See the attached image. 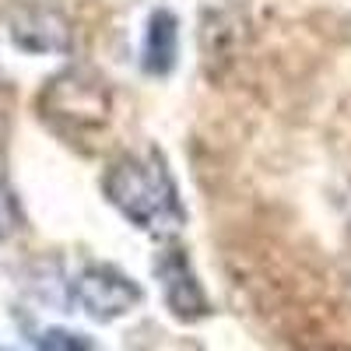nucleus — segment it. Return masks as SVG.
Here are the masks:
<instances>
[{
	"instance_id": "nucleus-1",
	"label": "nucleus",
	"mask_w": 351,
	"mask_h": 351,
	"mask_svg": "<svg viewBox=\"0 0 351 351\" xmlns=\"http://www.w3.org/2000/svg\"><path fill=\"white\" fill-rule=\"evenodd\" d=\"M109 204L137 228H172L183 221L180 193L158 155H123L106 169Z\"/></svg>"
},
{
	"instance_id": "nucleus-2",
	"label": "nucleus",
	"mask_w": 351,
	"mask_h": 351,
	"mask_svg": "<svg viewBox=\"0 0 351 351\" xmlns=\"http://www.w3.org/2000/svg\"><path fill=\"white\" fill-rule=\"evenodd\" d=\"M39 109L43 116H49L60 127H102L112 112V92L109 84L84 67H71L64 74H56L39 95Z\"/></svg>"
},
{
	"instance_id": "nucleus-3",
	"label": "nucleus",
	"mask_w": 351,
	"mask_h": 351,
	"mask_svg": "<svg viewBox=\"0 0 351 351\" xmlns=\"http://www.w3.org/2000/svg\"><path fill=\"white\" fill-rule=\"evenodd\" d=\"M141 299H144L141 285L130 274L109 267V263H92V267H84L74 281V302L92 319H99V324H109L116 316H127Z\"/></svg>"
},
{
	"instance_id": "nucleus-4",
	"label": "nucleus",
	"mask_w": 351,
	"mask_h": 351,
	"mask_svg": "<svg viewBox=\"0 0 351 351\" xmlns=\"http://www.w3.org/2000/svg\"><path fill=\"white\" fill-rule=\"evenodd\" d=\"M155 274L162 281V295H165V306L176 319H183V324H197L211 313V299L204 285L197 281L193 274V263L183 250H162L158 260H155Z\"/></svg>"
},
{
	"instance_id": "nucleus-5",
	"label": "nucleus",
	"mask_w": 351,
	"mask_h": 351,
	"mask_svg": "<svg viewBox=\"0 0 351 351\" xmlns=\"http://www.w3.org/2000/svg\"><path fill=\"white\" fill-rule=\"evenodd\" d=\"M11 39L28 53H67L71 49V25L64 14L49 8H14L8 18Z\"/></svg>"
},
{
	"instance_id": "nucleus-6",
	"label": "nucleus",
	"mask_w": 351,
	"mask_h": 351,
	"mask_svg": "<svg viewBox=\"0 0 351 351\" xmlns=\"http://www.w3.org/2000/svg\"><path fill=\"white\" fill-rule=\"evenodd\" d=\"M176 53H180V21L172 11H155L144 28L141 67L155 77H165L176 67Z\"/></svg>"
},
{
	"instance_id": "nucleus-7",
	"label": "nucleus",
	"mask_w": 351,
	"mask_h": 351,
	"mask_svg": "<svg viewBox=\"0 0 351 351\" xmlns=\"http://www.w3.org/2000/svg\"><path fill=\"white\" fill-rule=\"evenodd\" d=\"M39 351H95V344L77 330H64V327H49L36 337Z\"/></svg>"
},
{
	"instance_id": "nucleus-8",
	"label": "nucleus",
	"mask_w": 351,
	"mask_h": 351,
	"mask_svg": "<svg viewBox=\"0 0 351 351\" xmlns=\"http://www.w3.org/2000/svg\"><path fill=\"white\" fill-rule=\"evenodd\" d=\"M21 208H18V197L11 193V186L0 180V243L4 239H11V236H18L21 232Z\"/></svg>"
},
{
	"instance_id": "nucleus-9",
	"label": "nucleus",
	"mask_w": 351,
	"mask_h": 351,
	"mask_svg": "<svg viewBox=\"0 0 351 351\" xmlns=\"http://www.w3.org/2000/svg\"><path fill=\"white\" fill-rule=\"evenodd\" d=\"M0 155H4V134H0Z\"/></svg>"
},
{
	"instance_id": "nucleus-10",
	"label": "nucleus",
	"mask_w": 351,
	"mask_h": 351,
	"mask_svg": "<svg viewBox=\"0 0 351 351\" xmlns=\"http://www.w3.org/2000/svg\"><path fill=\"white\" fill-rule=\"evenodd\" d=\"M0 351H4V348H0Z\"/></svg>"
}]
</instances>
